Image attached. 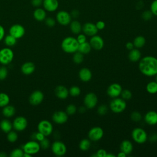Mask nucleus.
I'll use <instances>...</instances> for the list:
<instances>
[{"label":"nucleus","mask_w":157,"mask_h":157,"mask_svg":"<svg viewBox=\"0 0 157 157\" xmlns=\"http://www.w3.org/2000/svg\"><path fill=\"white\" fill-rule=\"evenodd\" d=\"M35 69V64L33 62L30 61H28L23 63L21 67V71L22 73L26 75L32 74L34 72Z\"/></svg>","instance_id":"obj_23"},{"label":"nucleus","mask_w":157,"mask_h":157,"mask_svg":"<svg viewBox=\"0 0 157 157\" xmlns=\"http://www.w3.org/2000/svg\"><path fill=\"white\" fill-rule=\"evenodd\" d=\"M89 42L91 48L95 50H101V49H102L104 45V42L103 39L101 36L96 34L91 36Z\"/></svg>","instance_id":"obj_17"},{"label":"nucleus","mask_w":157,"mask_h":157,"mask_svg":"<svg viewBox=\"0 0 157 157\" xmlns=\"http://www.w3.org/2000/svg\"><path fill=\"white\" fill-rule=\"evenodd\" d=\"M45 136L42 133H41L40 132H39V131L37 132H34L31 136V137H32L33 140H36L39 142L43 140L45 138Z\"/></svg>","instance_id":"obj_44"},{"label":"nucleus","mask_w":157,"mask_h":157,"mask_svg":"<svg viewBox=\"0 0 157 157\" xmlns=\"http://www.w3.org/2000/svg\"><path fill=\"white\" fill-rule=\"evenodd\" d=\"M120 95L121 96V98H123L125 101L130 99L132 96L131 91L128 89L122 90V91H121Z\"/></svg>","instance_id":"obj_42"},{"label":"nucleus","mask_w":157,"mask_h":157,"mask_svg":"<svg viewBox=\"0 0 157 157\" xmlns=\"http://www.w3.org/2000/svg\"><path fill=\"white\" fill-rule=\"evenodd\" d=\"M120 149L121 151L124 152L126 155H128L132 151L133 145L130 140H124L120 144Z\"/></svg>","instance_id":"obj_24"},{"label":"nucleus","mask_w":157,"mask_h":157,"mask_svg":"<svg viewBox=\"0 0 157 157\" xmlns=\"http://www.w3.org/2000/svg\"><path fill=\"white\" fill-rule=\"evenodd\" d=\"M55 94L59 99H66L69 93L67 88L63 85H58L55 89Z\"/></svg>","instance_id":"obj_20"},{"label":"nucleus","mask_w":157,"mask_h":157,"mask_svg":"<svg viewBox=\"0 0 157 157\" xmlns=\"http://www.w3.org/2000/svg\"><path fill=\"white\" fill-rule=\"evenodd\" d=\"M5 36V30L4 27L0 25V41L2 40Z\"/></svg>","instance_id":"obj_55"},{"label":"nucleus","mask_w":157,"mask_h":157,"mask_svg":"<svg viewBox=\"0 0 157 157\" xmlns=\"http://www.w3.org/2000/svg\"><path fill=\"white\" fill-rule=\"evenodd\" d=\"M130 117H131V119L133 121H135V122H139L140 121L142 118V115L140 114V113L138 111H133L131 113V115H130Z\"/></svg>","instance_id":"obj_39"},{"label":"nucleus","mask_w":157,"mask_h":157,"mask_svg":"<svg viewBox=\"0 0 157 157\" xmlns=\"http://www.w3.org/2000/svg\"><path fill=\"white\" fill-rule=\"evenodd\" d=\"M98 102L96 94L93 92L87 93L83 99L84 105L88 109H92L96 107Z\"/></svg>","instance_id":"obj_9"},{"label":"nucleus","mask_w":157,"mask_h":157,"mask_svg":"<svg viewBox=\"0 0 157 157\" xmlns=\"http://www.w3.org/2000/svg\"><path fill=\"white\" fill-rule=\"evenodd\" d=\"M156 82H157V74L156 75Z\"/></svg>","instance_id":"obj_63"},{"label":"nucleus","mask_w":157,"mask_h":157,"mask_svg":"<svg viewBox=\"0 0 157 157\" xmlns=\"http://www.w3.org/2000/svg\"><path fill=\"white\" fill-rule=\"evenodd\" d=\"M73 61L75 63V64H80L83 62L84 57H83V55L82 53H81L79 52H76L74 53L73 55Z\"/></svg>","instance_id":"obj_36"},{"label":"nucleus","mask_w":157,"mask_h":157,"mask_svg":"<svg viewBox=\"0 0 157 157\" xmlns=\"http://www.w3.org/2000/svg\"><path fill=\"white\" fill-rule=\"evenodd\" d=\"M8 74V71L5 66L0 67V80H4L6 78Z\"/></svg>","instance_id":"obj_46"},{"label":"nucleus","mask_w":157,"mask_h":157,"mask_svg":"<svg viewBox=\"0 0 157 157\" xmlns=\"http://www.w3.org/2000/svg\"><path fill=\"white\" fill-rule=\"evenodd\" d=\"M13 51L9 47H5L0 50V63L3 65L10 64L13 59Z\"/></svg>","instance_id":"obj_5"},{"label":"nucleus","mask_w":157,"mask_h":157,"mask_svg":"<svg viewBox=\"0 0 157 157\" xmlns=\"http://www.w3.org/2000/svg\"><path fill=\"white\" fill-rule=\"evenodd\" d=\"M139 69L144 75L153 77L157 74V58L153 56H146L140 58Z\"/></svg>","instance_id":"obj_1"},{"label":"nucleus","mask_w":157,"mask_h":157,"mask_svg":"<svg viewBox=\"0 0 157 157\" xmlns=\"http://www.w3.org/2000/svg\"><path fill=\"white\" fill-rule=\"evenodd\" d=\"M32 155H31L30 154H28L27 153H25L24 152V154H23V157H31Z\"/></svg>","instance_id":"obj_61"},{"label":"nucleus","mask_w":157,"mask_h":157,"mask_svg":"<svg viewBox=\"0 0 157 157\" xmlns=\"http://www.w3.org/2000/svg\"><path fill=\"white\" fill-rule=\"evenodd\" d=\"M122 90V86L120 84L118 83H112L108 86L107 93L109 97L115 98L120 96Z\"/></svg>","instance_id":"obj_12"},{"label":"nucleus","mask_w":157,"mask_h":157,"mask_svg":"<svg viewBox=\"0 0 157 157\" xmlns=\"http://www.w3.org/2000/svg\"><path fill=\"white\" fill-rule=\"evenodd\" d=\"M23 154H24V151L23 150V149L15 148V149H13L11 151V153L10 154V156H11V157H23Z\"/></svg>","instance_id":"obj_40"},{"label":"nucleus","mask_w":157,"mask_h":157,"mask_svg":"<svg viewBox=\"0 0 157 157\" xmlns=\"http://www.w3.org/2000/svg\"><path fill=\"white\" fill-rule=\"evenodd\" d=\"M2 113L5 117L10 118L13 117L15 113V108L11 105H7L2 107Z\"/></svg>","instance_id":"obj_28"},{"label":"nucleus","mask_w":157,"mask_h":157,"mask_svg":"<svg viewBox=\"0 0 157 157\" xmlns=\"http://www.w3.org/2000/svg\"><path fill=\"white\" fill-rule=\"evenodd\" d=\"M43 0H31V3L33 7H39L41 5H42Z\"/></svg>","instance_id":"obj_52"},{"label":"nucleus","mask_w":157,"mask_h":157,"mask_svg":"<svg viewBox=\"0 0 157 157\" xmlns=\"http://www.w3.org/2000/svg\"><path fill=\"white\" fill-rule=\"evenodd\" d=\"M126 48L128 50H131L132 49H133L134 48V45L133 44V42H128L126 44Z\"/></svg>","instance_id":"obj_57"},{"label":"nucleus","mask_w":157,"mask_h":157,"mask_svg":"<svg viewBox=\"0 0 157 157\" xmlns=\"http://www.w3.org/2000/svg\"><path fill=\"white\" fill-rule=\"evenodd\" d=\"M109 107L110 110L115 113H121L126 108V101L123 98H120L118 97L113 98L110 102Z\"/></svg>","instance_id":"obj_3"},{"label":"nucleus","mask_w":157,"mask_h":157,"mask_svg":"<svg viewBox=\"0 0 157 157\" xmlns=\"http://www.w3.org/2000/svg\"><path fill=\"white\" fill-rule=\"evenodd\" d=\"M17 40L15 37L9 34L4 37V43L8 47H13L16 44Z\"/></svg>","instance_id":"obj_35"},{"label":"nucleus","mask_w":157,"mask_h":157,"mask_svg":"<svg viewBox=\"0 0 157 157\" xmlns=\"http://www.w3.org/2000/svg\"><path fill=\"white\" fill-rule=\"evenodd\" d=\"M131 136L133 140L139 144H142L146 142L148 139V135L146 131L141 128H135L131 132Z\"/></svg>","instance_id":"obj_4"},{"label":"nucleus","mask_w":157,"mask_h":157,"mask_svg":"<svg viewBox=\"0 0 157 157\" xmlns=\"http://www.w3.org/2000/svg\"><path fill=\"white\" fill-rule=\"evenodd\" d=\"M91 147V141L89 139H83L79 143L78 147L82 151H87Z\"/></svg>","instance_id":"obj_33"},{"label":"nucleus","mask_w":157,"mask_h":157,"mask_svg":"<svg viewBox=\"0 0 157 157\" xmlns=\"http://www.w3.org/2000/svg\"><path fill=\"white\" fill-rule=\"evenodd\" d=\"M104 136V131L99 126H94L90 129L88 133V139L91 141H98Z\"/></svg>","instance_id":"obj_10"},{"label":"nucleus","mask_w":157,"mask_h":157,"mask_svg":"<svg viewBox=\"0 0 157 157\" xmlns=\"http://www.w3.org/2000/svg\"><path fill=\"white\" fill-rule=\"evenodd\" d=\"M82 31L86 36L91 37L98 33V29H97L95 24L91 22H88L83 25Z\"/></svg>","instance_id":"obj_18"},{"label":"nucleus","mask_w":157,"mask_h":157,"mask_svg":"<svg viewBox=\"0 0 157 157\" xmlns=\"http://www.w3.org/2000/svg\"><path fill=\"white\" fill-rule=\"evenodd\" d=\"M149 140L151 142H156L157 141V134L153 133L149 137Z\"/></svg>","instance_id":"obj_54"},{"label":"nucleus","mask_w":157,"mask_h":157,"mask_svg":"<svg viewBox=\"0 0 157 157\" xmlns=\"http://www.w3.org/2000/svg\"><path fill=\"white\" fill-rule=\"evenodd\" d=\"M45 23L48 27H53L55 25L56 21L52 17H48L45 19Z\"/></svg>","instance_id":"obj_48"},{"label":"nucleus","mask_w":157,"mask_h":157,"mask_svg":"<svg viewBox=\"0 0 157 157\" xmlns=\"http://www.w3.org/2000/svg\"><path fill=\"white\" fill-rule=\"evenodd\" d=\"M76 39L78 44H82L86 41V37L85 34H78Z\"/></svg>","instance_id":"obj_50"},{"label":"nucleus","mask_w":157,"mask_h":157,"mask_svg":"<svg viewBox=\"0 0 157 157\" xmlns=\"http://www.w3.org/2000/svg\"><path fill=\"white\" fill-rule=\"evenodd\" d=\"M10 98L9 95L5 93H0V107H4L9 104Z\"/></svg>","instance_id":"obj_34"},{"label":"nucleus","mask_w":157,"mask_h":157,"mask_svg":"<svg viewBox=\"0 0 157 157\" xmlns=\"http://www.w3.org/2000/svg\"><path fill=\"white\" fill-rule=\"evenodd\" d=\"M7 140L11 143H13L17 141L18 139V134H17L16 132L13 131H10L7 133Z\"/></svg>","instance_id":"obj_38"},{"label":"nucleus","mask_w":157,"mask_h":157,"mask_svg":"<svg viewBox=\"0 0 157 157\" xmlns=\"http://www.w3.org/2000/svg\"><path fill=\"white\" fill-rule=\"evenodd\" d=\"M22 149L24 152L30 154L31 155H33L39 151L40 149V146L39 143H38L36 140H33L31 141H28L26 144H25L23 146Z\"/></svg>","instance_id":"obj_6"},{"label":"nucleus","mask_w":157,"mask_h":157,"mask_svg":"<svg viewBox=\"0 0 157 157\" xmlns=\"http://www.w3.org/2000/svg\"><path fill=\"white\" fill-rule=\"evenodd\" d=\"M69 27L71 32L75 34H78L82 31V26L77 20L72 21L69 24Z\"/></svg>","instance_id":"obj_27"},{"label":"nucleus","mask_w":157,"mask_h":157,"mask_svg":"<svg viewBox=\"0 0 157 157\" xmlns=\"http://www.w3.org/2000/svg\"><path fill=\"white\" fill-rule=\"evenodd\" d=\"M150 11L152 12L153 15L157 16V0H154L150 6Z\"/></svg>","instance_id":"obj_49"},{"label":"nucleus","mask_w":157,"mask_h":157,"mask_svg":"<svg viewBox=\"0 0 157 157\" xmlns=\"http://www.w3.org/2000/svg\"><path fill=\"white\" fill-rule=\"evenodd\" d=\"M42 5L46 11L53 12L58 8L59 2L58 0H43Z\"/></svg>","instance_id":"obj_19"},{"label":"nucleus","mask_w":157,"mask_h":157,"mask_svg":"<svg viewBox=\"0 0 157 157\" xmlns=\"http://www.w3.org/2000/svg\"><path fill=\"white\" fill-rule=\"evenodd\" d=\"M67 120L68 115L66 112L62 110L55 112L52 115V120L58 124H62L66 123Z\"/></svg>","instance_id":"obj_16"},{"label":"nucleus","mask_w":157,"mask_h":157,"mask_svg":"<svg viewBox=\"0 0 157 157\" xmlns=\"http://www.w3.org/2000/svg\"><path fill=\"white\" fill-rule=\"evenodd\" d=\"M78 77L82 82H89L92 78V72L87 67H83L78 72Z\"/></svg>","instance_id":"obj_22"},{"label":"nucleus","mask_w":157,"mask_h":157,"mask_svg":"<svg viewBox=\"0 0 157 157\" xmlns=\"http://www.w3.org/2000/svg\"><path fill=\"white\" fill-rule=\"evenodd\" d=\"M91 47L90 45V42H85L82 44H79L78 47V52H80L83 55L88 54L91 50Z\"/></svg>","instance_id":"obj_30"},{"label":"nucleus","mask_w":157,"mask_h":157,"mask_svg":"<svg viewBox=\"0 0 157 157\" xmlns=\"http://www.w3.org/2000/svg\"><path fill=\"white\" fill-rule=\"evenodd\" d=\"M78 45L79 44L76 38L68 36L62 40L61 47L64 52L67 53H74L78 51Z\"/></svg>","instance_id":"obj_2"},{"label":"nucleus","mask_w":157,"mask_h":157,"mask_svg":"<svg viewBox=\"0 0 157 157\" xmlns=\"http://www.w3.org/2000/svg\"><path fill=\"white\" fill-rule=\"evenodd\" d=\"M37 129L39 132H40L46 137L50 136L53 132V128L51 122L48 120H44L38 123Z\"/></svg>","instance_id":"obj_7"},{"label":"nucleus","mask_w":157,"mask_h":157,"mask_svg":"<svg viewBox=\"0 0 157 157\" xmlns=\"http://www.w3.org/2000/svg\"><path fill=\"white\" fill-rule=\"evenodd\" d=\"M95 25L98 30H102L105 26V24L103 21H98L96 22V23Z\"/></svg>","instance_id":"obj_53"},{"label":"nucleus","mask_w":157,"mask_h":157,"mask_svg":"<svg viewBox=\"0 0 157 157\" xmlns=\"http://www.w3.org/2000/svg\"><path fill=\"white\" fill-rule=\"evenodd\" d=\"M107 153V152L105 150L101 148V149H99L96 151V155L97 157H105Z\"/></svg>","instance_id":"obj_51"},{"label":"nucleus","mask_w":157,"mask_h":157,"mask_svg":"<svg viewBox=\"0 0 157 157\" xmlns=\"http://www.w3.org/2000/svg\"><path fill=\"white\" fill-rule=\"evenodd\" d=\"M46 16V10L42 8L37 7L33 12L34 18L38 21H42L45 20Z\"/></svg>","instance_id":"obj_25"},{"label":"nucleus","mask_w":157,"mask_h":157,"mask_svg":"<svg viewBox=\"0 0 157 157\" xmlns=\"http://www.w3.org/2000/svg\"><path fill=\"white\" fill-rule=\"evenodd\" d=\"M153 17V13L150 10H145L142 14V18L145 21L150 20Z\"/></svg>","instance_id":"obj_47"},{"label":"nucleus","mask_w":157,"mask_h":157,"mask_svg":"<svg viewBox=\"0 0 157 157\" xmlns=\"http://www.w3.org/2000/svg\"><path fill=\"white\" fill-rule=\"evenodd\" d=\"M6 154L4 152H0V157H5L6 156Z\"/></svg>","instance_id":"obj_62"},{"label":"nucleus","mask_w":157,"mask_h":157,"mask_svg":"<svg viewBox=\"0 0 157 157\" xmlns=\"http://www.w3.org/2000/svg\"><path fill=\"white\" fill-rule=\"evenodd\" d=\"M118 157H126L127 155L124 153V152H123V151H120V152H119L118 154H117V155Z\"/></svg>","instance_id":"obj_59"},{"label":"nucleus","mask_w":157,"mask_h":157,"mask_svg":"<svg viewBox=\"0 0 157 157\" xmlns=\"http://www.w3.org/2000/svg\"><path fill=\"white\" fill-rule=\"evenodd\" d=\"M9 34L17 39L21 38L25 34V28L20 24H14L9 29Z\"/></svg>","instance_id":"obj_13"},{"label":"nucleus","mask_w":157,"mask_h":157,"mask_svg":"<svg viewBox=\"0 0 157 157\" xmlns=\"http://www.w3.org/2000/svg\"><path fill=\"white\" fill-rule=\"evenodd\" d=\"M145 123L149 125H155L157 124V112L154 110L147 112L144 116Z\"/></svg>","instance_id":"obj_21"},{"label":"nucleus","mask_w":157,"mask_h":157,"mask_svg":"<svg viewBox=\"0 0 157 157\" xmlns=\"http://www.w3.org/2000/svg\"><path fill=\"white\" fill-rule=\"evenodd\" d=\"M128 58L132 62H137L141 58V52L137 48H133L129 50L128 53Z\"/></svg>","instance_id":"obj_26"},{"label":"nucleus","mask_w":157,"mask_h":157,"mask_svg":"<svg viewBox=\"0 0 157 157\" xmlns=\"http://www.w3.org/2000/svg\"><path fill=\"white\" fill-rule=\"evenodd\" d=\"M39 144L40 146V148H42L44 150L48 149L50 147V145L49 140L45 137L43 140L40 141Z\"/></svg>","instance_id":"obj_45"},{"label":"nucleus","mask_w":157,"mask_h":157,"mask_svg":"<svg viewBox=\"0 0 157 157\" xmlns=\"http://www.w3.org/2000/svg\"><path fill=\"white\" fill-rule=\"evenodd\" d=\"M107 111H108L107 106L104 105V104H102V105H99L98 107V110H97L98 113L99 115H105L107 113Z\"/></svg>","instance_id":"obj_43"},{"label":"nucleus","mask_w":157,"mask_h":157,"mask_svg":"<svg viewBox=\"0 0 157 157\" xmlns=\"http://www.w3.org/2000/svg\"><path fill=\"white\" fill-rule=\"evenodd\" d=\"M13 128L12 123L7 119H4L0 122V129L5 133H8Z\"/></svg>","instance_id":"obj_29"},{"label":"nucleus","mask_w":157,"mask_h":157,"mask_svg":"<svg viewBox=\"0 0 157 157\" xmlns=\"http://www.w3.org/2000/svg\"><path fill=\"white\" fill-rule=\"evenodd\" d=\"M132 42L134 45V47H136V48H140L145 45L146 39L142 36H138L134 38Z\"/></svg>","instance_id":"obj_31"},{"label":"nucleus","mask_w":157,"mask_h":157,"mask_svg":"<svg viewBox=\"0 0 157 157\" xmlns=\"http://www.w3.org/2000/svg\"><path fill=\"white\" fill-rule=\"evenodd\" d=\"M56 19L58 23L61 25L66 26L69 25L71 22L72 17L69 12L65 10H61L56 13Z\"/></svg>","instance_id":"obj_11"},{"label":"nucleus","mask_w":157,"mask_h":157,"mask_svg":"<svg viewBox=\"0 0 157 157\" xmlns=\"http://www.w3.org/2000/svg\"><path fill=\"white\" fill-rule=\"evenodd\" d=\"M53 153L58 156H61L64 155L67 151V147L66 145L61 141L56 140L52 144L51 147Z\"/></svg>","instance_id":"obj_8"},{"label":"nucleus","mask_w":157,"mask_h":157,"mask_svg":"<svg viewBox=\"0 0 157 157\" xmlns=\"http://www.w3.org/2000/svg\"><path fill=\"white\" fill-rule=\"evenodd\" d=\"M105 157H115V155L112 154V153H107Z\"/></svg>","instance_id":"obj_60"},{"label":"nucleus","mask_w":157,"mask_h":157,"mask_svg":"<svg viewBox=\"0 0 157 157\" xmlns=\"http://www.w3.org/2000/svg\"><path fill=\"white\" fill-rule=\"evenodd\" d=\"M86 109V107L84 105V106L80 107L79 108L78 111H79V112H80V113H84V112H85Z\"/></svg>","instance_id":"obj_58"},{"label":"nucleus","mask_w":157,"mask_h":157,"mask_svg":"<svg viewBox=\"0 0 157 157\" xmlns=\"http://www.w3.org/2000/svg\"><path fill=\"white\" fill-rule=\"evenodd\" d=\"M13 128L17 131H22L25 130L28 126V121L25 117L23 116H19L16 117L13 123Z\"/></svg>","instance_id":"obj_14"},{"label":"nucleus","mask_w":157,"mask_h":157,"mask_svg":"<svg viewBox=\"0 0 157 157\" xmlns=\"http://www.w3.org/2000/svg\"><path fill=\"white\" fill-rule=\"evenodd\" d=\"M147 91L151 94L157 93V82L156 81H151L148 82L146 86Z\"/></svg>","instance_id":"obj_32"},{"label":"nucleus","mask_w":157,"mask_h":157,"mask_svg":"<svg viewBox=\"0 0 157 157\" xmlns=\"http://www.w3.org/2000/svg\"><path fill=\"white\" fill-rule=\"evenodd\" d=\"M70 14L71 15V17H72V18H78V17L79 16V11L78 10L74 9L71 12V13Z\"/></svg>","instance_id":"obj_56"},{"label":"nucleus","mask_w":157,"mask_h":157,"mask_svg":"<svg viewBox=\"0 0 157 157\" xmlns=\"http://www.w3.org/2000/svg\"><path fill=\"white\" fill-rule=\"evenodd\" d=\"M76 112H77V107L74 104H71L66 107V112L68 115H74Z\"/></svg>","instance_id":"obj_41"},{"label":"nucleus","mask_w":157,"mask_h":157,"mask_svg":"<svg viewBox=\"0 0 157 157\" xmlns=\"http://www.w3.org/2000/svg\"><path fill=\"white\" fill-rule=\"evenodd\" d=\"M44 93L40 90H36L33 91L29 98V102L31 105H39L44 100Z\"/></svg>","instance_id":"obj_15"},{"label":"nucleus","mask_w":157,"mask_h":157,"mask_svg":"<svg viewBox=\"0 0 157 157\" xmlns=\"http://www.w3.org/2000/svg\"><path fill=\"white\" fill-rule=\"evenodd\" d=\"M81 93L80 88L78 86H72L69 90V93L73 97H76L80 95Z\"/></svg>","instance_id":"obj_37"}]
</instances>
